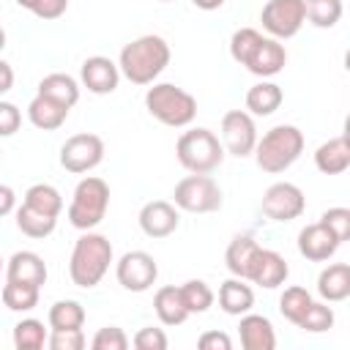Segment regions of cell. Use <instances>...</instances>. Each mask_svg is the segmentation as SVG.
Listing matches in <instances>:
<instances>
[{
	"instance_id": "26",
	"label": "cell",
	"mask_w": 350,
	"mask_h": 350,
	"mask_svg": "<svg viewBox=\"0 0 350 350\" xmlns=\"http://www.w3.org/2000/svg\"><path fill=\"white\" fill-rule=\"evenodd\" d=\"M38 93L63 104V107H74L79 101V82L63 71H55V74H46L41 82H38Z\"/></svg>"
},
{
	"instance_id": "25",
	"label": "cell",
	"mask_w": 350,
	"mask_h": 350,
	"mask_svg": "<svg viewBox=\"0 0 350 350\" xmlns=\"http://www.w3.org/2000/svg\"><path fill=\"white\" fill-rule=\"evenodd\" d=\"M284 101V93L276 82H257L246 90V109L249 115H257V118H265V115H273Z\"/></svg>"
},
{
	"instance_id": "43",
	"label": "cell",
	"mask_w": 350,
	"mask_h": 350,
	"mask_svg": "<svg viewBox=\"0 0 350 350\" xmlns=\"http://www.w3.org/2000/svg\"><path fill=\"white\" fill-rule=\"evenodd\" d=\"M68 8V0H36V5L30 8L38 19H60Z\"/></svg>"
},
{
	"instance_id": "8",
	"label": "cell",
	"mask_w": 350,
	"mask_h": 350,
	"mask_svg": "<svg viewBox=\"0 0 350 350\" xmlns=\"http://www.w3.org/2000/svg\"><path fill=\"white\" fill-rule=\"evenodd\" d=\"M101 159H104V142L98 134H88V131L74 134L60 148V167L74 175L96 170L101 164Z\"/></svg>"
},
{
	"instance_id": "18",
	"label": "cell",
	"mask_w": 350,
	"mask_h": 350,
	"mask_svg": "<svg viewBox=\"0 0 350 350\" xmlns=\"http://www.w3.org/2000/svg\"><path fill=\"white\" fill-rule=\"evenodd\" d=\"M284 63H287V49H284V44H279L276 38H265L262 36V41H260V46L254 49V55L249 57V63H246V68L254 74V77H276L282 68H284Z\"/></svg>"
},
{
	"instance_id": "32",
	"label": "cell",
	"mask_w": 350,
	"mask_h": 350,
	"mask_svg": "<svg viewBox=\"0 0 350 350\" xmlns=\"http://www.w3.org/2000/svg\"><path fill=\"white\" fill-rule=\"evenodd\" d=\"M312 301H314V298L309 295L306 287L293 284V287H287V290L282 293V298H279V312H282L284 320H290L293 325H298L301 317L306 314V309L312 306Z\"/></svg>"
},
{
	"instance_id": "49",
	"label": "cell",
	"mask_w": 350,
	"mask_h": 350,
	"mask_svg": "<svg viewBox=\"0 0 350 350\" xmlns=\"http://www.w3.org/2000/svg\"><path fill=\"white\" fill-rule=\"evenodd\" d=\"M5 46V30H3V25H0V49Z\"/></svg>"
},
{
	"instance_id": "16",
	"label": "cell",
	"mask_w": 350,
	"mask_h": 350,
	"mask_svg": "<svg viewBox=\"0 0 350 350\" xmlns=\"http://www.w3.org/2000/svg\"><path fill=\"white\" fill-rule=\"evenodd\" d=\"M339 249V241L334 238V232L328 227H323L320 221L314 224H306L301 232H298V252L301 257L312 260V262H325L336 254Z\"/></svg>"
},
{
	"instance_id": "42",
	"label": "cell",
	"mask_w": 350,
	"mask_h": 350,
	"mask_svg": "<svg viewBox=\"0 0 350 350\" xmlns=\"http://www.w3.org/2000/svg\"><path fill=\"white\" fill-rule=\"evenodd\" d=\"M22 126V112L16 104L11 101H0V137H11L16 134Z\"/></svg>"
},
{
	"instance_id": "23",
	"label": "cell",
	"mask_w": 350,
	"mask_h": 350,
	"mask_svg": "<svg viewBox=\"0 0 350 350\" xmlns=\"http://www.w3.org/2000/svg\"><path fill=\"white\" fill-rule=\"evenodd\" d=\"M153 309H156V317L164 323V325H180L186 323L189 317V309L183 304V295H180V287L175 284H164L156 290L153 295Z\"/></svg>"
},
{
	"instance_id": "17",
	"label": "cell",
	"mask_w": 350,
	"mask_h": 350,
	"mask_svg": "<svg viewBox=\"0 0 350 350\" xmlns=\"http://www.w3.org/2000/svg\"><path fill=\"white\" fill-rule=\"evenodd\" d=\"M5 279L41 287L46 282V262L36 252H27V249L25 252H14L11 260L5 262Z\"/></svg>"
},
{
	"instance_id": "13",
	"label": "cell",
	"mask_w": 350,
	"mask_h": 350,
	"mask_svg": "<svg viewBox=\"0 0 350 350\" xmlns=\"http://www.w3.org/2000/svg\"><path fill=\"white\" fill-rule=\"evenodd\" d=\"M79 82L96 93V96H107V93H115L118 90V82H120V68L118 63H112L109 57L104 55H93L82 63L79 68Z\"/></svg>"
},
{
	"instance_id": "37",
	"label": "cell",
	"mask_w": 350,
	"mask_h": 350,
	"mask_svg": "<svg viewBox=\"0 0 350 350\" xmlns=\"http://www.w3.org/2000/svg\"><path fill=\"white\" fill-rule=\"evenodd\" d=\"M298 328L309 331V334H325L328 328H334V309L325 301H312V306L301 317Z\"/></svg>"
},
{
	"instance_id": "30",
	"label": "cell",
	"mask_w": 350,
	"mask_h": 350,
	"mask_svg": "<svg viewBox=\"0 0 350 350\" xmlns=\"http://www.w3.org/2000/svg\"><path fill=\"white\" fill-rule=\"evenodd\" d=\"M22 202L36 208V211H41V213H49V216H60V211H63V197L52 183H33L25 191Z\"/></svg>"
},
{
	"instance_id": "31",
	"label": "cell",
	"mask_w": 350,
	"mask_h": 350,
	"mask_svg": "<svg viewBox=\"0 0 350 350\" xmlns=\"http://www.w3.org/2000/svg\"><path fill=\"white\" fill-rule=\"evenodd\" d=\"M38 290L41 287H33V284H22V282H5L3 287V304L5 309L11 312H30L38 306Z\"/></svg>"
},
{
	"instance_id": "20",
	"label": "cell",
	"mask_w": 350,
	"mask_h": 350,
	"mask_svg": "<svg viewBox=\"0 0 350 350\" xmlns=\"http://www.w3.org/2000/svg\"><path fill=\"white\" fill-rule=\"evenodd\" d=\"M314 167L323 175H342L350 167V142H347V137L339 134V137L323 142L314 150Z\"/></svg>"
},
{
	"instance_id": "51",
	"label": "cell",
	"mask_w": 350,
	"mask_h": 350,
	"mask_svg": "<svg viewBox=\"0 0 350 350\" xmlns=\"http://www.w3.org/2000/svg\"><path fill=\"white\" fill-rule=\"evenodd\" d=\"M161 3H172V0H161Z\"/></svg>"
},
{
	"instance_id": "21",
	"label": "cell",
	"mask_w": 350,
	"mask_h": 350,
	"mask_svg": "<svg viewBox=\"0 0 350 350\" xmlns=\"http://www.w3.org/2000/svg\"><path fill=\"white\" fill-rule=\"evenodd\" d=\"M317 293L325 304H339L350 295V265L347 262H331L317 276Z\"/></svg>"
},
{
	"instance_id": "38",
	"label": "cell",
	"mask_w": 350,
	"mask_h": 350,
	"mask_svg": "<svg viewBox=\"0 0 350 350\" xmlns=\"http://www.w3.org/2000/svg\"><path fill=\"white\" fill-rule=\"evenodd\" d=\"M320 224L328 227L339 243L350 238V211H347V208H328V211L320 216Z\"/></svg>"
},
{
	"instance_id": "50",
	"label": "cell",
	"mask_w": 350,
	"mask_h": 350,
	"mask_svg": "<svg viewBox=\"0 0 350 350\" xmlns=\"http://www.w3.org/2000/svg\"><path fill=\"white\" fill-rule=\"evenodd\" d=\"M0 271H3V257H0Z\"/></svg>"
},
{
	"instance_id": "22",
	"label": "cell",
	"mask_w": 350,
	"mask_h": 350,
	"mask_svg": "<svg viewBox=\"0 0 350 350\" xmlns=\"http://www.w3.org/2000/svg\"><path fill=\"white\" fill-rule=\"evenodd\" d=\"M66 118H68V107H63V104H57V101L41 96V93H36V98L27 104V120H30L36 129H41V131H55V129H60V126L66 123Z\"/></svg>"
},
{
	"instance_id": "34",
	"label": "cell",
	"mask_w": 350,
	"mask_h": 350,
	"mask_svg": "<svg viewBox=\"0 0 350 350\" xmlns=\"http://www.w3.org/2000/svg\"><path fill=\"white\" fill-rule=\"evenodd\" d=\"M180 295H183V304L189 309V314H202L213 306V290L202 282V279H189L180 284Z\"/></svg>"
},
{
	"instance_id": "29",
	"label": "cell",
	"mask_w": 350,
	"mask_h": 350,
	"mask_svg": "<svg viewBox=\"0 0 350 350\" xmlns=\"http://www.w3.org/2000/svg\"><path fill=\"white\" fill-rule=\"evenodd\" d=\"M46 320H49V328H52V331L82 328V323H85V309H82L79 301H74V298H63V301H55V304L49 306Z\"/></svg>"
},
{
	"instance_id": "41",
	"label": "cell",
	"mask_w": 350,
	"mask_h": 350,
	"mask_svg": "<svg viewBox=\"0 0 350 350\" xmlns=\"http://www.w3.org/2000/svg\"><path fill=\"white\" fill-rule=\"evenodd\" d=\"M131 345H134L137 350H167L170 342H167V334H164L161 328L145 325V328H139V331L134 334Z\"/></svg>"
},
{
	"instance_id": "48",
	"label": "cell",
	"mask_w": 350,
	"mask_h": 350,
	"mask_svg": "<svg viewBox=\"0 0 350 350\" xmlns=\"http://www.w3.org/2000/svg\"><path fill=\"white\" fill-rule=\"evenodd\" d=\"M16 5H19V8H27V11H30V8L36 5V0H16Z\"/></svg>"
},
{
	"instance_id": "7",
	"label": "cell",
	"mask_w": 350,
	"mask_h": 350,
	"mask_svg": "<svg viewBox=\"0 0 350 350\" xmlns=\"http://www.w3.org/2000/svg\"><path fill=\"white\" fill-rule=\"evenodd\" d=\"M224 202L219 183L211 175H186L183 180L175 183L172 189V205L178 211H189V213H213L219 211Z\"/></svg>"
},
{
	"instance_id": "19",
	"label": "cell",
	"mask_w": 350,
	"mask_h": 350,
	"mask_svg": "<svg viewBox=\"0 0 350 350\" xmlns=\"http://www.w3.org/2000/svg\"><path fill=\"white\" fill-rule=\"evenodd\" d=\"M238 334H241V345L246 350H273L276 347V334L265 314H249V312L241 314Z\"/></svg>"
},
{
	"instance_id": "39",
	"label": "cell",
	"mask_w": 350,
	"mask_h": 350,
	"mask_svg": "<svg viewBox=\"0 0 350 350\" xmlns=\"http://www.w3.org/2000/svg\"><path fill=\"white\" fill-rule=\"evenodd\" d=\"M90 347L93 350H126L129 347V336L118 325H104V328L96 331Z\"/></svg>"
},
{
	"instance_id": "46",
	"label": "cell",
	"mask_w": 350,
	"mask_h": 350,
	"mask_svg": "<svg viewBox=\"0 0 350 350\" xmlns=\"http://www.w3.org/2000/svg\"><path fill=\"white\" fill-rule=\"evenodd\" d=\"M11 88H14V68L5 60H0V96H5Z\"/></svg>"
},
{
	"instance_id": "3",
	"label": "cell",
	"mask_w": 350,
	"mask_h": 350,
	"mask_svg": "<svg viewBox=\"0 0 350 350\" xmlns=\"http://www.w3.org/2000/svg\"><path fill=\"white\" fill-rule=\"evenodd\" d=\"M301 153H304V134H301V129H295L290 123L273 126L271 131L262 134V139L257 137V145H254L257 167L271 175L290 170Z\"/></svg>"
},
{
	"instance_id": "6",
	"label": "cell",
	"mask_w": 350,
	"mask_h": 350,
	"mask_svg": "<svg viewBox=\"0 0 350 350\" xmlns=\"http://www.w3.org/2000/svg\"><path fill=\"white\" fill-rule=\"evenodd\" d=\"M107 208H109L107 180H101L96 175H88L74 189V197H71V205H68V221H71V227H77L82 232L93 230L104 221Z\"/></svg>"
},
{
	"instance_id": "11",
	"label": "cell",
	"mask_w": 350,
	"mask_h": 350,
	"mask_svg": "<svg viewBox=\"0 0 350 350\" xmlns=\"http://www.w3.org/2000/svg\"><path fill=\"white\" fill-rule=\"evenodd\" d=\"M221 145L227 153L238 156V159H246L254 153V145H257V126H254V118L243 109H230L224 112L221 118Z\"/></svg>"
},
{
	"instance_id": "14",
	"label": "cell",
	"mask_w": 350,
	"mask_h": 350,
	"mask_svg": "<svg viewBox=\"0 0 350 350\" xmlns=\"http://www.w3.org/2000/svg\"><path fill=\"white\" fill-rule=\"evenodd\" d=\"M287 276H290L287 260H284L279 252L262 249V246L257 249V254H254V260H252V265H249V273H246L249 282H254V284H260V287H265V290H273V287L284 284Z\"/></svg>"
},
{
	"instance_id": "2",
	"label": "cell",
	"mask_w": 350,
	"mask_h": 350,
	"mask_svg": "<svg viewBox=\"0 0 350 350\" xmlns=\"http://www.w3.org/2000/svg\"><path fill=\"white\" fill-rule=\"evenodd\" d=\"M109 262H112V243L107 235L101 232H90L85 230L74 249H71V260H68V276L77 287L82 290H90L96 287L104 273L109 271Z\"/></svg>"
},
{
	"instance_id": "24",
	"label": "cell",
	"mask_w": 350,
	"mask_h": 350,
	"mask_svg": "<svg viewBox=\"0 0 350 350\" xmlns=\"http://www.w3.org/2000/svg\"><path fill=\"white\" fill-rule=\"evenodd\" d=\"M219 306H221V312L235 314V317L246 314L254 306V293L246 284V279L232 276V279L221 282V287H219Z\"/></svg>"
},
{
	"instance_id": "15",
	"label": "cell",
	"mask_w": 350,
	"mask_h": 350,
	"mask_svg": "<svg viewBox=\"0 0 350 350\" xmlns=\"http://www.w3.org/2000/svg\"><path fill=\"white\" fill-rule=\"evenodd\" d=\"M178 224H180L178 208L167 200H150L139 211V230L148 238H167L178 230Z\"/></svg>"
},
{
	"instance_id": "28",
	"label": "cell",
	"mask_w": 350,
	"mask_h": 350,
	"mask_svg": "<svg viewBox=\"0 0 350 350\" xmlns=\"http://www.w3.org/2000/svg\"><path fill=\"white\" fill-rule=\"evenodd\" d=\"M55 224H57V216L41 213V211H36L25 202L16 208V227L27 238H46V235L55 232Z\"/></svg>"
},
{
	"instance_id": "40",
	"label": "cell",
	"mask_w": 350,
	"mask_h": 350,
	"mask_svg": "<svg viewBox=\"0 0 350 350\" xmlns=\"http://www.w3.org/2000/svg\"><path fill=\"white\" fill-rule=\"evenodd\" d=\"M46 345L52 350H82L85 347V334L82 328H63V331H52L46 336Z\"/></svg>"
},
{
	"instance_id": "45",
	"label": "cell",
	"mask_w": 350,
	"mask_h": 350,
	"mask_svg": "<svg viewBox=\"0 0 350 350\" xmlns=\"http://www.w3.org/2000/svg\"><path fill=\"white\" fill-rule=\"evenodd\" d=\"M14 208H16V194H14V189L5 186V183H0V216H8Z\"/></svg>"
},
{
	"instance_id": "35",
	"label": "cell",
	"mask_w": 350,
	"mask_h": 350,
	"mask_svg": "<svg viewBox=\"0 0 350 350\" xmlns=\"http://www.w3.org/2000/svg\"><path fill=\"white\" fill-rule=\"evenodd\" d=\"M304 11L314 27H334L342 19V0H304Z\"/></svg>"
},
{
	"instance_id": "27",
	"label": "cell",
	"mask_w": 350,
	"mask_h": 350,
	"mask_svg": "<svg viewBox=\"0 0 350 350\" xmlns=\"http://www.w3.org/2000/svg\"><path fill=\"white\" fill-rule=\"evenodd\" d=\"M257 249H260V246H257V241H254L252 235H235V238L230 241L227 252H224L227 271H230L232 276H238V279H246L249 265H252Z\"/></svg>"
},
{
	"instance_id": "12",
	"label": "cell",
	"mask_w": 350,
	"mask_h": 350,
	"mask_svg": "<svg viewBox=\"0 0 350 350\" xmlns=\"http://www.w3.org/2000/svg\"><path fill=\"white\" fill-rule=\"evenodd\" d=\"M304 208H306V197L295 183L279 180L271 183L262 194V213L271 221H293L304 213Z\"/></svg>"
},
{
	"instance_id": "9",
	"label": "cell",
	"mask_w": 350,
	"mask_h": 350,
	"mask_svg": "<svg viewBox=\"0 0 350 350\" xmlns=\"http://www.w3.org/2000/svg\"><path fill=\"white\" fill-rule=\"evenodd\" d=\"M260 22L271 33V38H293L306 22L304 0H268L260 11Z\"/></svg>"
},
{
	"instance_id": "47",
	"label": "cell",
	"mask_w": 350,
	"mask_h": 350,
	"mask_svg": "<svg viewBox=\"0 0 350 350\" xmlns=\"http://www.w3.org/2000/svg\"><path fill=\"white\" fill-rule=\"evenodd\" d=\"M200 11H216V8H221L224 5V0H191Z\"/></svg>"
},
{
	"instance_id": "10",
	"label": "cell",
	"mask_w": 350,
	"mask_h": 350,
	"mask_svg": "<svg viewBox=\"0 0 350 350\" xmlns=\"http://www.w3.org/2000/svg\"><path fill=\"white\" fill-rule=\"evenodd\" d=\"M115 276H118V284L129 293H145L156 284L159 279V265L153 260V254L142 252V249H134V252H126L118 265H115Z\"/></svg>"
},
{
	"instance_id": "44",
	"label": "cell",
	"mask_w": 350,
	"mask_h": 350,
	"mask_svg": "<svg viewBox=\"0 0 350 350\" xmlns=\"http://www.w3.org/2000/svg\"><path fill=\"white\" fill-rule=\"evenodd\" d=\"M197 347L200 350H230L232 347V339L224 331H205L197 339Z\"/></svg>"
},
{
	"instance_id": "4",
	"label": "cell",
	"mask_w": 350,
	"mask_h": 350,
	"mask_svg": "<svg viewBox=\"0 0 350 350\" xmlns=\"http://www.w3.org/2000/svg\"><path fill=\"white\" fill-rule=\"evenodd\" d=\"M145 109L170 129H183L197 118V98L172 85V82H156L145 93Z\"/></svg>"
},
{
	"instance_id": "5",
	"label": "cell",
	"mask_w": 350,
	"mask_h": 350,
	"mask_svg": "<svg viewBox=\"0 0 350 350\" xmlns=\"http://www.w3.org/2000/svg\"><path fill=\"white\" fill-rule=\"evenodd\" d=\"M175 156L183 170L197 172V175H211L221 161H224V145L211 129H189L178 137L175 142Z\"/></svg>"
},
{
	"instance_id": "1",
	"label": "cell",
	"mask_w": 350,
	"mask_h": 350,
	"mask_svg": "<svg viewBox=\"0 0 350 350\" xmlns=\"http://www.w3.org/2000/svg\"><path fill=\"white\" fill-rule=\"evenodd\" d=\"M170 66V44L161 36H139L120 49L118 68L134 85H153V79Z\"/></svg>"
},
{
	"instance_id": "36",
	"label": "cell",
	"mask_w": 350,
	"mask_h": 350,
	"mask_svg": "<svg viewBox=\"0 0 350 350\" xmlns=\"http://www.w3.org/2000/svg\"><path fill=\"white\" fill-rule=\"evenodd\" d=\"M260 41H262V33L254 30V27H241V30H235L232 38H230V55H232V60L241 63V66H246L249 57L254 55V49L260 46Z\"/></svg>"
},
{
	"instance_id": "33",
	"label": "cell",
	"mask_w": 350,
	"mask_h": 350,
	"mask_svg": "<svg viewBox=\"0 0 350 350\" xmlns=\"http://www.w3.org/2000/svg\"><path fill=\"white\" fill-rule=\"evenodd\" d=\"M46 345V328L36 317H25L14 325V347L16 350H41Z\"/></svg>"
}]
</instances>
